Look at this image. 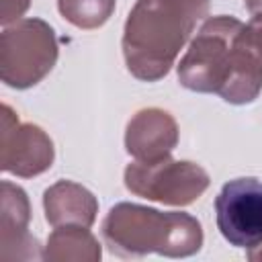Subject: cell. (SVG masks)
<instances>
[{"instance_id":"9c48e42d","label":"cell","mask_w":262,"mask_h":262,"mask_svg":"<svg viewBox=\"0 0 262 262\" xmlns=\"http://www.w3.org/2000/svg\"><path fill=\"white\" fill-rule=\"evenodd\" d=\"M178 143L176 119L158 106L137 111L125 129V149L133 160L154 162L172 156Z\"/></svg>"},{"instance_id":"5bb4252c","label":"cell","mask_w":262,"mask_h":262,"mask_svg":"<svg viewBox=\"0 0 262 262\" xmlns=\"http://www.w3.org/2000/svg\"><path fill=\"white\" fill-rule=\"evenodd\" d=\"M31 0H0V23L2 27L12 25L23 18V14L29 10Z\"/></svg>"},{"instance_id":"4fadbf2b","label":"cell","mask_w":262,"mask_h":262,"mask_svg":"<svg viewBox=\"0 0 262 262\" xmlns=\"http://www.w3.org/2000/svg\"><path fill=\"white\" fill-rule=\"evenodd\" d=\"M244 37H246L248 47H250L252 53L256 55L258 63L262 66V14H252L250 23L246 25Z\"/></svg>"},{"instance_id":"8992f818","label":"cell","mask_w":262,"mask_h":262,"mask_svg":"<svg viewBox=\"0 0 262 262\" xmlns=\"http://www.w3.org/2000/svg\"><path fill=\"white\" fill-rule=\"evenodd\" d=\"M215 221L233 248L262 246V180L244 176L225 182L215 196Z\"/></svg>"},{"instance_id":"52a82bcc","label":"cell","mask_w":262,"mask_h":262,"mask_svg":"<svg viewBox=\"0 0 262 262\" xmlns=\"http://www.w3.org/2000/svg\"><path fill=\"white\" fill-rule=\"evenodd\" d=\"M51 137L35 123H20L16 113L2 104L0 119V168L18 178H33L53 166Z\"/></svg>"},{"instance_id":"2e32d148","label":"cell","mask_w":262,"mask_h":262,"mask_svg":"<svg viewBox=\"0 0 262 262\" xmlns=\"http://www.w3.org/2000/svg\"><path fill=\"white\" fill-rule=\"evenodd\" d=\"M248 260L250 262H262V246H258V248H252V250H248Z\"/></svg>"},{"instance_id":"8fae6325","label":"cell","mask_w":262,"mask_h":262,"mask_svg":"<svg viewBox=\"0 0 262 262\" xmlns=\"http://www.w3.org/2000/svg\"><path fill=\"white\" fill-rule=\"evenodd\" d=\"M102 256L100 244L82 225L53 227L43 248V260L47 262H98Z\"/></svg>"},{"instance_id":"30bf717a","label":"cell","mask_w":262,"mask_h":262,"mask_svg":"<svg viewBox=\"0 0 262 262\" xmlns=\"http://www.w3.org/2000/svg\"><path fill=\"white\" fill-rule=\"evenodd\" d=\"M45 221L51 227L82 225L92 227L98 213L96 196L74 180H57L43 192Z\"/></svg>"},{"instance_id":"5b68a950","label":"cell","mask_w":262,"mask_h":262,"mask_svg":"<svg viewBox=\"0 0 262 262\" xmlns=\"http://www.w3.org/2000/svg\"><path fill=\"white\" fill-rule=\"evenodd\" d=\"M125 188L141 199L172 207L192 205L211 184L203 166L172 156L154 162H131L123 172Z\"/></svg>"},{"instance_id":"9a60e30c","label":"cell","mask_w":262,"mask_h":262,"mask_svg":"<svg viewBox=\"0 0 262 262\" xmlns=\"http://www.w3.org/2000/svg\"><path fill=\"white\" fill-rule=\"evenodd\" d=\"M250 14H262V0H244Z\"/></svg>"},{"instance_id":"6da1fadb","label":"cell","mask_w":262,"mask_h":262,"mask_svg":"<svg viewBox=\"0 0 262 262\" xmlns=\"http://www.w3.org/2000/svg\"><path fill=\"white\" fill-rule=\"evenodd\" d=\"M246 25L227 14L209 16L176 66L186 90L219 94L229 104H250L262 90V66L246 43Z\"/></svg>"},{"instance_id":"7c38bea8","label":"cell","mask_w":262,"mask_h":262,"mask_svg":"<svg viewBox=\"0 0 262 262\" xmlns=\"http://www.w3.org/2000/svg\"><path fill=\"white\" fill-rule=\"evenodd\" d=\"M115 6L117 0H57L59 14L84 31L102 27L113 16Z\"/></svg>"},{"instance_id":"ba28073f","label":"cell","mask_w":262,"mask_h":262,"mask_svg":"<svg viewBox=\"0 0 262 262\" xmlns=\"http://www.w3.org/2000/svg\"><path fill=\"white\" fill-rule=\"evenodd\" d=\"M31 203L27 192L10 182L0 184V258L2 260H33L43 258L39 242L29 233Z\"/></svg>"},{"instance_id":"7a4b0ae2","label":"cell","mask_w":262,"mask_h":262,"mask_svg":"<svg viewBox=\"0 0 262 262\" xmlns=\"http://www.w3.org/2000/svg\"><path fill=\"white\" fill-rule=\"evenodd\" d=\"M211 0H137L123 27V57L131 76L143 82L162 80L196 23L207 16Z\"/></svg>"},{"instance_id":"277c9868","label":"cell","mask_w":262,"mask_h":262,"mask_svg":"<svg viewBox=\"0 0 262 262\" xmlns=\"http://www.w3.org/2000/svg\"><path fill=\"white\" fill-rule=\"evenodd\" d=\"M55 31L43 18H20L0 35V78L6 86L27 90L37 86L57 63Z\"/></svg>"},{"instance_id":"3957f363","label":"cell","mask_w":262,"mask_h":262,"mask_svg":"<svg viewBox=\"0 0 262 262\" xmlns=\"http://www.w3.org/2000/svg\"><path fill=\"white\" fill-rule=\"evenodd\" d=\"M102 237L121 258L160 254L188 258L201 252L205 235L201 221L182 211H158L137 203H117L102 219Z\"/></svg>"}]
</instances>
